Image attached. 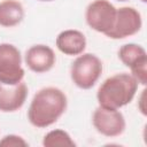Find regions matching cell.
Returning a JSON list of instances; mask_svg holds the SVG:
<instances>
[{
	"mask_svg": "<svg viewBox=\"0 0 147 147\" xmlns=\"http://www.w3.org/2000/svg\"><path fill=\"white\" fill-rule=\"evenodd\" d=\"M24 18L23 5L17 0H2L0 2V26L13 28Z\"/></svg>",
	"mask_w": 147,
	"mask_h": 147,
	"instance_id": "12",
	"label": "cell"
},
{
	"mask_svg": "<svg viewBox=\"0 0 147 147\" xmlns=\"http://www.w3.org/2000/svg\"><path fill=\"white\" fill-rule=\"evenodd\" d=\"M116 1H119V2H124V1H127V0H116Z\"/></svg>",
	"mask_w": 147,
	"mask_h": 147,
	"instance_id": "16",
	"label": "cell"
},
{
	"mask_svg": "<svg viewBox=\"0 0 147 147\" xmlns=\"http://www.w3.org/2000/svg\"><path fill=\"white\" fill-rule=\"evenodd\" d=\"M142 18L133 7H121L116 11V20L113 29L106 34L110 39H124L140 31Z\"/></svg>",
	"mask_w": 147,
	"mask_h": 147,
	"instance_id": "8",
	"label": "cell"
},
{
	"mask_svg": "<svg viewBox=\"0 0 147 147\" xmlns=\"http://www.w3.org/2000/svg\"><path fill=\"white\" fill-rule=\"evenodd\" d=\"M145 99H146V90H142L141 94L139 96V101H138V108L142 115H147V110H146V106H145Z\"/></svg>",
	"mask_w": 147,
	"mask_h": 147,
	"instance_id": "15",
	"label": "cell"
},
{
	"mask_svg": "<svg viewBox=\"0 0 147 147\" xmlns=\"http://www.w3.org/2000/svg\"><path fill=\"white\" fill-rule=\"evenodd\" d=\"M117 9L108 0H94L85 10L87 25L100 33L107 34L114 26Z\"/></svg>",
	"mask_w": 147,
	"mask_h": 147,
	"instance_id": "5",
	"label": "cell"
},
{
	"mask_svg": "<svg viewBox=\"0 0 147 147\" xmlns=\"http://www.w3.org/2000/svg\"><path fill=\"white\" fill-rule=\"evenodd\" d=\"M24 75L20 49L13 44H0V83L14 85L22 82Z\"/></svg>",
	"mask_w": 147,
	"mask_h": 147,
	"instance_id": "4",
	"label": "cell"
},
{
	"mask_svg": "<svg viewBox=\"0 0 147 147\" xmlns=\"http://www.w3.org/2000/svg\"><path fill=\"white\" fill-rule=\"evenodd\" d=\"M102 69V62L95 54L82 53L71 63L70 77L77 87L88 90L92 88L99 80Z\"/></svg>",
	"mask_w": 147,
	"mask_h": 147,
	"instance_id": "3",
	"label": "cell"
},
{
	"mask_svg": "<svg viewBox=\"0 0 147 147\" xmlns=\"http://www.w3.org/2000/svg\"><path fill=\"white\" fill-rule=\"evenodd\" d=\"M28 96V86L22 80L14 85L0 83V111L14 113L22 108Z\"/></svg>",
	"mask_w": 147,
	"mask_h": 147,
	"instance_id": "10",
	"label": "cell"
},
{
	"mask_svg": "<svg viewBox=\"0 0 147 147\" xmlns=\"http://www.w3.org/2000/svg\"><path fill=\"white\" fill-rule=\"evenodd\" d=\"M42 146L45 147H62V146H68V147H74L76 146V142L72 140L70 134L61 129H55L49 132H47L44 136L42 139Z\"/></svg>",
	"mask_w": 147,
	"mask_h": 147,
	"instance_id": "13",
	"label": "cell"
},
{
	"mask_svg": "<svg viewBox=\"0 0 147 147\" xmlns=\"http://www.w3.org/2000/svg\"><path fill=\"white\" fill-rule=\"evenodd\" d=\"M55 45L57 49L65 55H80L86 48V37L79 30L68 29L57 34Z\"/></svg>",
	"mask_w": 147,
	"mask_h": 147,
	"instance_id": "11",
	"label": "cell"
},
{
	"mask_svg": "<svg viewBox=\"0 0 147 147\" xmlns=\"http://www.w3.org/2000/svg\"><path fill=\"white\" fill-rule=\"evenodd\" d=\"M24 61L26 67L36 72V74H44L49 71L55 62H56V56L54 51L44 44H38L31 46L24 55Z\"/></svg>",
	"mask_w": 147,
	"mask_h": 147,
	"instance_id": "9",
	"label": "cell"
},
{
	"mask_svg": "<svg viewBox=\"0 0 147 147\" xmlns=\"http://www.w3.org/2000/svg\"><path fill=\"white\" fill-rule=\"evenodd\" d=\"M38 1H53V0H38Z\"/></svg>",
	"mask_w": 147,
	"mask_h": 147,
	"instance_id": "17",
	"label": "cell"
},
{
	"mask_svg": "<svg viewBox=\"0 0 147 147\" xmlns=\"http://www.w3.org/2000/svg\"><path fill=\"white\" fill-rule=\"evenodd\" d=\"M92 123L100 134L108 138L121 136L126 127L125 118L118 109H111L101 106L94 110Z\"/></svg>",
	"mask_w": 147,
	"mask_h": 147,
	"instance_id": "7",
	"label": "cell"
},
{
	"mask_svg": "<svg viewBox=\"0 0 147 147\" xmlns=\"http://www.w3.org/2000/svg\"><path fill=\"white\" fill-rule=\"evenodd\" d=\"M140 1H141V2H146L147 0H140Z\"/></svg>",
	"mask_w": 147,
	"mask_h": 147,
	"instance_id": "18",
	"label": "cell"
},
{
	"mask_svg": "<svg viewBox=\"0 0 147 147\" xmlns=\"http://www.w3.org/2000/svg\"><path fill=\"white\" fill-rule=\"evenodd\" d=\"M68 99L57 87L48 86L39 90L32 98L28 109V119L38 129L54 124L67 110Z\"/></svg>",
	"mask_w": 147,
	"mask_h": 147,
	"instance_id": "1",
	"label": "cell"
},
{
	"mask_svg": "<svg viewBox=\"0 0 147 147\" xmlns=\"http://www.w3.org/2000/svg\"><path fill=\"white\" fill-rule=\"evenodd\" d=\"M138 82L127 72L116 74L102 82L96 92L99 106L119 109L129 105L138 91Z\"/></svg>",
	"mask_w": 147,
	"mask_h": 147,
	"instance_id": "2",
	"label": "cell"
},
{
	"mask_svg": "<svg viewBox=\"0 0 147 147\" xmlns=\"http://www.w3.org/2000/svg\"><path fill=\"white\" fill-rule=\"evenodd\" d=\"M29 144L17 134H7L0 140V147H26Z\"/></svg>",
	"mask_w": 147,
	"mask_h": 147,
	"instance_id": "14",
	"label": "cell"
},
{
	"mask_svg": "<svg viewBox=\"0 0 147 147\" xmlns=\"http://www.w3.org/2000/svg\"><path fill=\"white\" fill-rule=\"evenodd\" d=\"M118 59L124 65L130 68L131 75L138 84H147V53L146 49L138 44H125L118 49Z\"/></svg>",
	"mask_w": 147,
	"mask_h": 147,
	"instance_id": "6",
	"label": "cell"
}]
</instances>
